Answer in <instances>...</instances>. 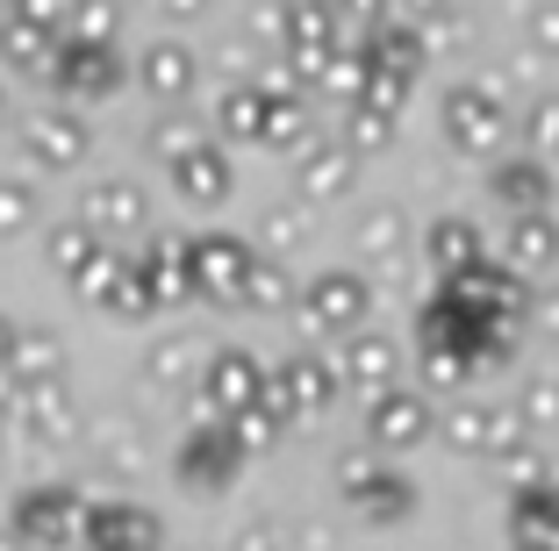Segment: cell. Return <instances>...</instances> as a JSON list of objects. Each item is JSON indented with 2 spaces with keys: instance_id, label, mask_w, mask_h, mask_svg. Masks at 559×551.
I'll use <instances>...</instances> for the list:
<instances>
[{
  "instance_id": "30bf717a",
  "label": "cell",
  "mask_w": 559,
  "mask_h": 551,
  "mask_svg": "<svg viewBox=\"0 0 559 551\" xmlns=\"http://www.w3.org/2000/svg\"><path fill=\"white\" fill-rule=\"evenodd\" d=\"M495 187H502V201H516V208H531V201H538V187H545V179L531 172V165H516V172H502V179H495Z\"/></svg>"
},
{
  "instance_id": "5b68a950",
  "label": "cell",
  "mask_w": 559,
  "mask_h": 551,
  "mask_svg": "<svg viewBox=\"0 0 559 551\" xmlns=\"http://www.w3.org/2000/svg\"><path fill=\"white\" fill-rule=\"evenodd\" d=\"M29 144H36V158H50V165H66V158H80V122H29Z\"/></svg>"
},
{
  "instance_id": "ba28073f",
  "label": "cell",
  "mask_w": 559,
  "mask_h": 551,
  "mask_svg": "<svg viewBox=\"0 0 559 551\" xmlns=\"http://www.w3.org/2000/svg\"><path fill=\"white\" fill-rule=\"evenodd\" d=\"M209 387L215 394H223V387H230V394H251V358L245 351H223V358H215V373H209Z\"/></svg>"
},
{
  "instance_id": "8992f818",
  "label": "cell",
  "mask_w": 559,
  "mask_h": 551,
  "mask_svg": "<svg viewBox=\"0 0 559 551\" xmlns=\"http://www.w3.org/2000/svg\"><path fill=\"white\" fill-rule=\"evenodd\" d=\"M430 251H438V265H474V229L466 223H438L430 229Z\"/></svg>"
},
{
  "instance_id": "6da1fadb",
  "label": "cell",
  "mask_w": 559,
  "mask_h": 551,
  "mask_svg": "<svg viewBox=\"0 0 559 551\" xmlns=\"http://www.w3.org/2000/svg\"><path fill=\"white\" fill-rule=\"evenodd\" d=\"M359 301H366V287H359V279H316V294H309V309H316V330L359 323Z\"/></svg>"
},
{
  "instance_id": "277c9868",
  "label": "cell",
  "mask_w": 559,
  "mask_h": 551,
  "mask_svg": "<svg viewBox=\"0 0 559 551\" xmlns=\"http://www.w3.org/2000/svg\"><path fill=\"white\" fill-rule=\"evenodd\" d=\"M180 187H187L194 201H215L223 187H230V165L209 158V151H187V158H180Z\"/></svg>"
},
{
  "instance_id": "7a4b0ae2",
  "label": "cell",
  "mask_w": 559,
  "mask_h": 551,
  "mask_svg": "<svg viewBox=\"0 0 559 551\" xmlns=\"http://www.w3.org/2000/svg\"><path fill=\"white\" fill-rule=\"evenodd\" d=\"M444 130H460V144L480 151V144H488V130H495V108L480 94H460L452 108H444Z\"/></svg>"
},
{
  "instance_id": "7c38bea8",
  "label": "cell",
  "mask_w": 559,
  "mask_h": 551,
  "mask_svg": "<svg viewBox=\"0 0 559 551\" xmlns=\"http://www.w3.org/2000/svg\"><path fill=\"white\" fill-rule=\"evenodd\" d=\"M516 259H524V265H545V259H552V229H545V223H524V229H516Z\"/></svg>"
},
{
  "instance_id": "52a82bcc",
  "label": "cell",
  "mask_w": 559,
  "mask_h": 551,
  "mask_svg": "<svg viewBox=\"0 0 559 551\" xmlns=\"http://www.w3.org/2000/svg\"><path fill=\"white\" fill-rule=\"evenodd\" d=\"M144 80L158 86V94H180V86H187V50H151V58H144Z\"/></svg>"
},
{
  "instance_id": "5bb4252c",
  "label": "cell",
  "mask_w": 559,
  "mask_h": 551,
  "mask_svg": "<svg viewBox=\"0 0 559 551\" xmlns=\"http://www.w3.org/2000/svg\"><path fill=\"white\" fill-rule=\"evenodd\" d=\"M22 215H29V201H22V187H0V223L15 229V223H22Z\"/></svg>"
},
{
  "instance_id": "4fadbf2b",
  "label": "cell",
  "mask_w": 559,
  "mask_h": 551,
  "mask_svg": "<svg viewBox=\"0 0 559 551\" xmlns=\"http://www.w3.org/2000/svg\"><path fill=\"white\" fill-rule=\"evenodd\" d=\"M295 394H301V402H323V373H316V358H295Z\"/></svg>"
},
{
  "instance_id": "8fae6325",
  "label": "cell",
  "mask_w": 559,
  "mask_h": 551,
  "mask_svg": "<svg viewBox=\"0 0 559 551\" xmlns=\"http://www.w3.org/2000/svg\"><path fill=\"white\" fill-rule=\"evenodd\" d=\"M352 380L380 387V380H388V344H359V351H352Z\"/></svg>"
},
{
  "instance_id": "9c48e42d",
  "label": "cell",
  "mask_w": 559,
  "mask_h": 551,
  "mask_svg": "<svg viewBox=\"0 0 559 551\" xmlns=\"http://www.w3.org/2000/svg\"><path fill=\"white\" fill-rule=\"evenodd\" d=\"M94 215H100V223H136V215H144V208H136V187H100Z\"/></svg>"
},
{
  "instance_id": "3957f363",
  "label": "cell",
  "mask_w": 559,
  "mask_h": 551,
  "mask_svg": "<svg viewBox=\"0 0 559 551\" xmlns=\"http://www.w3.org/2000/svg\"><path fill=\"white\" fill-rule=\"evenodd\" d=\"M373 438L380 444H416L424 438V408L416 402H373Z\"/></svg>"
}]
</instances>
